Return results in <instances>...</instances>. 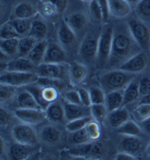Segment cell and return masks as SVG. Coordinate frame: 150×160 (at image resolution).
Wrapping results in <instances>:
<instances>
[{"label":"cell","instance_id":"obj_50","mask_svg":"<svg viewBox=\"0 0 150 160\" xmlns=\"http://www.w3.org/2000/svg\"><path fill=\"white\" fill-rule=\"evenodd\" d=\"M64 100L74 105H82L78 90H70L65 94Z\"/></svg>","mask_w":150,"mask_h":160},{"label":"cell","instance_id":"obj_25","mask_svg":"<svg viewBox=\"0 0 150 160\" xmlns=\"http://www.w3.org/2000/svg\"><path fill=\"white\" fill-rule=\"evenodd\" d=\"M105 105L108 113L123 107V90H117L106 94Z\"/></svg>","mask_w":150,"mask_h":160},{"label":"cell","instance_id":"obj_33","mask_svg":"<svg viewBox=\"0 0 150 160\" xmlns=\"http://www.w3.org/2000/svg\"><path fill=\"white\" fill-rule=\"evenodd\" d=\"M9 22L13 26L18 34L22 38V37L27 36L29 34L32 21L30 19L13 18Z\"/></svg>","mask_w":150,"mask_h":160},{"label":"cell","instance_id":"obj_28","mask_svg":"<svg viewBox=\"0 0 150 160\" xmlns=\"http://www.w3.org/2000/svg\"><path fill=\"white\" fill-rule=\"evenodd\" d=\"M117 132L123 136L140 138L142 135V129L136 122L132 120L127 121L120 127H119L117 129Z\"/></svg>","mask_w":150,"mask_h":160},{"label":"cell","instance_id":"obj_8","mask_svg":"<svg viewBox=\"0 0 150 160\" xmlns=\"http://www.w3.org/2000/svg\"><path fill=\"white\" fill-rule=\"evenodd\" d=\"M149 63V57L145 51H141L130 58L118 69L125 72L136 74L145 70Z\"/></svg>","mask_w":150,"mask_h":160},{"label":"cell","instance_id":"obj_38","mask_svg":"<svg viewBox=\"0 0 150 160\" xmlns=\"http://www.w3.org/2000/svg\"><path fill=\"white\" fill-rule=\"evenodd\" d=\"M86 134H87L91 142L97 141L101 136V128L100 123L95 121L94 119L89 122L87 125L85 127Z\"/></svg>","mask_w":150,"mask_h":160},{"label":"cell","instance_id":"obj_63","mask_svg":"<svg viewBox=\"0 0 150 160\" xmlns=\"http://www.w3.org/2000/svg\"><path fill=\"white\" fill-rule=\"evenodd\" d=\"M81 1L86 2H92V0H81Z\"/></svg>","mask_w":150,"mask_h":160},{"label":"cell","instance_id":"obj_55","mask_svg":"<svg viewBox=\"0 0 150 160\" xmlns=\"http://www.w3.org/2000/svg\"><path fill=\"white\" fill-rule=\"evenodd\" d=\"M115 160H137L136 157L130 153L123 152H119L115 157Z\"/></svg>","mask_w":150,"mask_h":160},{"label":"cell","instance_id":"obj_46","mask_svg":"<svg viewBox=\"0 0 150 160\" xmlns=\"http://www.w3.org/2000/svg\"><path fill=\"white\" fill-rule=\"evenodd\" d=\"M16 93V87L0 83V100L1 102L10 100Z\"/></svg>","mask_w":150,"mask_h":160},{"label":"cell","instance_id":"obj_56","mask_svg":"<svg viewBox=\"0 0 150 160\" xmlns=\"http://www.w3.org/2000/svg\"><path fill=\"white\" fill-rule=\"evenodd\" d=\"M141 129H143L146 132L150 134V118H147V120L143 121L141 123Z\"/></svg>","mask_w":150,"mask_h":160},{"label":"cell","instance_id":"obj_26","mask_svg":"<svg viewBox=\"0 0 150 160\" xmlns=\"http://www.w3.org/2000/svg\"><path fill=\"white\" fill-rule=\"evenodd\" d=\"M48 27L44 21L40 19H35L32 21L31 29L28 35L31 36L37 40L41 41L44 40V39L47 35Z\"/></svg>","mask_w":150,"mask_h":160},{"label":"cell","instance_id":"obj_43","mask_svg":"<svg viewBox=\"0 0 150 160\" xmlns=\"http://www.w3.org/2000/svg\"><path fill=\"white\" fill-rule=\"evenodd\" d=\"M37 84H38L40 86H52V87H55L59 90L62 89L65 86V83L62 80L44 77H39L38 81H37Z\"/></svg>","mask_w":150,"mask_h":160},{"label":"cell","instance_id":"obj_14","mask_svg":"<svg viewBox=\"0 0 150 160\" xmlns=\"http://www.w3.org/2000/svg\"><path fill=\"white\" fill-rule=\"evenodd\" d=\"M38 149L40 148L37 146L22 144L16 142L10 146L9 155L11 160H24Z\"/></svg>","mask_w":150,"mask_h":160},{"label":"cell","instance_id":"obj_34","mask_svg":"<svg viewBox=\"0 0 150 160\" xmlns=\"http://www.w3.org/2000/svg\"><path fill=\"white\" fill-rule=\"evenodd\" d=\"M92 142L87 143L76 145L73 146L68 150V153L73 157H85L90 160L91 150H92Z\"/></svg>","mask_w":150,"mask_h":160},{"label":"cell","instance_id":"obj_7","mask_svg":"<svg viewBox=\"0 0 150 160\" xmlns=\"http://www.w3.org/2000/svg\"><path fill=\"white\" fill-rule=\"evenodd\" d=\"M99 35L87 33L84 36L79 48V54L84 60L92 62L96 60Z\"/></svg>","mask_w":150,"mask_h":160},{"label":"cell","instance_id":"obj_42","mask_svg":"<svg viewBox=\"0 0 150 160\" xmlns=\"http://www.w3.org/2000/svg\"><path fill=\"white\" fill-rule=\"evenodd\" d=\"M1 40H8L13 38H21V37L9 21L1 26L0 29Z\"/></svg>","mask_w":150,"mask_h":160},{"label":"cell","instance_id":"obj_57","mask_svg":"<svg viewBox=\"0 0 150 160\" xmlns=\"http://www.w3.org/2000/svg\"><path fill=\"white\" fill-rule=\"evenodd\" d=\"M42 157H41V151L40 149H38V151H35L34 153H32V155H30L29 157H27V159L24 160H41Z\"/></svg>","mask_w":150,"mask_h":160},{"label":"cell","instance_id":"obj_58","mask_svg":"<svg viewBox=\"0 0 150 160\" xmlns=\"http://www.w3.org/2000/svg\"><path fill=\"white\" fill-rule=\"evenodd\" d=\"M147 103V104H150V94L147 95V96H144L142 98H141V101H140V103Z\"/></svg>","mask_w":150,"mask_h":160},{"label":"cell","instance_id":"obj_2","mask_svg":"<svg viewBox=\"0 0 150 160\" xmlns=\"http://www.w3.org/2000/svg\"><path fill=\"white\" fill-rule=\"evenodd\" d=\"M136 78V74L114 69L109 70L100 78V85L105 94L117 90H123Z\"/></svg>","mask_w":150,"mask_h":160},{"label":"cell","instance_id":"obj_30","mask_svg":"<svg viewBox=\"0 0 150 160\" xmlns=\"http://www.w3.org/2000/svg\"><path fill=\"white\" fill-rule=\"evenodd\" d=\"M135 10L138 18L150 25V0H139L136 3Z\"/></svg>","mask_w":150,"mask_h":160},{"label":"cell","instance_id":"obj_52","mask_svg":"<svg viewBox=\"0 0 150 160\" xmlns=\"http://www.w3.org/2000/svg\"><path fill=\"white\" fill-rule=\"evenodd\" d=\"M97 1L101 10L102 16H103V21H106L111 16L108 0H97Z\"/></svg>","mask_w":150,"mask_h":160},{"label":"cell","instance_id":"obj_60","mask_svg":"<svg viewBox=\"0 0 150 160\" xmlns=\"http://www.w3.org/2000/svg\"><path fill=\"white\" fill-rule=\"evenodd\" d=\"M127 1L129 2L130 4H134V3H137L139 0H127Z\"/></svg>","mask_w":150,"mask_h":160},{"label":"cell","instance_id":"obj_16","mask_svg":"<svg viewBox=\"0 0 150 160\" xmlns=\"http://www.w3.org/2000/svg\"><path fill=\"white\" fill-rule=\"evenodd\" d=\"M120 148L123 152L136 157L143 151V142L139 137L125 136L121 141Z\"/></svg>","mask_w":150,"mask_h":160},{"label":"cell","instance_id":"obj_5","mask_svg":"<svg viewBox=\"0 0 150 160\" xmlns=\"http://www.w3.org/2000/svg\"><path fill=\"white\" fill-rule=\"evenodd\" d=\"M38 75L36 72H19L5 71L0 76V83L13 87L27 86L37 83Z\"/></svg>","mask_w":150,"mask_h":160},{"label":"cell","instance_id":"obj_20","mask_svg":"<svg viewBox=\"0 0 150 160\" xmlns=\"http://www.w3.org/2000/svg\"><path fill=\"white\" fill-rule=\"evenodd\" d=\"M130 113L125 107L115 110L108 113L107 120L109 124L114 128L118 129L122 125L130 120Z\"/></svg>","mask_w":150,"mask_h":160},{"label":"cell","instance_id":"obj_6","mask_svg":"<svg viewBox=\"0 0 150 160\" xmlns=\"http://www.w3.org/2000/svg\"><path fill=\"white\" fill-rule=\"evenodd\" d=\"M13 136L17 142L37 146L38 135L31 125L27 124H17L13 129Z\"/></svg>","mask_w":150,"mask_h":160},{"label":"cell","instance_id":"obj_9","mask_svg":"<svg viewBox=\"0 0 150 160\" xmlns=\"http://www.w3.org/2000/svg\"><path fill=\"white\" fill-rule=\"evenodd\" d=\"M15 116L23 124L37 125L46 119V114L43 110L38 109H16Z\"/></svg>","mask_w":150,"mask_h":160},{"label":"cell","instance_id":"obj_11","mask_svg":"<svg viewBox=\"0 0 150 160\" xmlns=\"http://www.w3.org/2000/svg\"><path fill=\"white\" fill-rule=\"evenodd\" d=\"M66 59V52L62 45L56 42H50L48 44L43 63L64 64Z\"/></svg>","mask_w":150,"mask_h":160},{"label":"cell","instance_id":"obj_19","mask_svg":"<svg viewBox=\"0 0 150 160\" xmlns=\"http://www.w3.org/2000/svg\"><path fill=\"white\" fill-rule=\"evenodd\" d=\"M58 40L62 47H69L73 45L76 41V36L73 29L67 25L66 21H63L60 23L58 29Z\"/></svg>","mask_w":150,"mask_h":160},{"label":"cell","instance_id":"obj_61","mask_svg":"<svg viewBox=\"0 0 150 160\" xmlns=\"http://www.w3.org/2000/svg\"><path fill=\"white\" fill-rule=\"evenodd\" d=\"M41 160H56V159L52 157H45V158H43V159H42Z\"/></svg>","mask_w":150,"mask_h":160},{"label":"cell","instance_id":"obj_17","mask_svg":"<svg viewBox=\"0 0 150 160\" xmlns=\"http://www.w3.org/2000/svg\"><path fill=\"white\" fill-rule=\"evenodd\" d=\"M45 111L46 114V119L53 124H60L66 120L64 106L59 102L56 101L50 104Z\"/></svg>","mask_w":150,"mask_h":160},{"label":"cell","instance_id":"obj_27","mask_svg":"<svg viewBox=\"0 0 150 160\" xmlns=\"http://www.w3.org/2000/svg\"><path fill=\"white\" fill-rule=\"evenodd\" d=\"M36 10L30 3L21 2L16 6L13 14L15 18L30 19L36 14Z\"/></svg>","mask_w":150,"mask_h":160},{"label":"cell","instance_id":"obj_45","mask_svg":"<svg viewBox=\"0 0 150 160\" xmlns=\"http://www.w3.org/2000/svg\"><path fill=\"white\" fill-rule=\"evenodd\" d=\"M92 105L94 104H105L106 94L101 88L91 87L89 89Z\"/></svg>","mask_w":150,"mask_h":160},{"label":"cell","instance_id":"obj_21","mask_svg":"<svg viewBox=\"0 0 150 160\" xmlns=\"http://www.w3.org/2000/svg\"><path fill=\"white\" fill-rule=\"evenodd\" d=\"M39 136L43 142L49 144H55L60 140L62 133L54 125L47 124L41 128Z\"/></svg>","mask_w":150,"mask_h":160},{"label":"cell","instance_id":"obj_44","mask_svg":"<svg viewBox=\"0 0 150 160\" xmlns=\"http://www.w3.org/2000/svg\"><path fill=\"white\" fill-rule=\"evenodd\" d=\"M39 10H40L41 16L46 18H51L58 12V10L55 5L52 4L51 2L47 1V0H45L43 2H42L40 5Z\"/></svg>","mask_w":150,"mask_h":160},{"label":"cell","instance_id":"obj_22","mask_svg":"<svg viewBox=\"0 0 150 160\" xmlns=\"http://www.w3.org/2000/svg\"><path fill=\"white\" fill-rule=\"evenodd\" d=\"M48 44L49 43L45 40L38 41L28 55V59L36 67H39L44 62Z\"/></svg>","mask_w":150,"mask_h":160},{"label":"cell","instance_id":"obj_54","mask_svg":"<svg viewBox=\"0 0 150 160\" xmlns=\"http://www.w3.org/2000/svg\"><path fill=\"white\" fill-rule=\"evenodd\" d=\"M0 119H1L2 126L7 124L10 120V113L3 108H1V109H0Z\"/></svg>","mask_w":150,"mask_h":160},{"label":"cell","instance_id":"obj_23","mask_svg":"<svg viewBox=\"0 0 150 160\" xmlns=\"http://www.w3.org/2000/svg\"><path fill=\"white\" fill-rule=\"evenodd\" d=\"M16 105L18 109L43 110L31 93L26 89L18 94L16 97Z\"/></svg>","mask_w":150,"mask_h":160},{"label":"cell","instance_id":"obj_49","mask_svg":"<svg viewBox=\"0 0 150 160\" xmlns=\"http://www.w3.org/2000/svg\"><path fill=\"white\" fill-rule=\"evenodd\" d=\"M90 12L91 16L95 21H103V16H102V12L100 6L98 5L97 0H92L90 2Z\"/></svg>","mask_w":150,"mask_h":160},{"label":"cell","instance_id":"obj_40","mask_svg":"<svg viewBox=\"0 0 150 160\" xmlns=\"http://www.w3.org/2000/svg\"><path fill=\"white\" fill-rule=\"evenodd\" d=\"M41 93L42 97L45 102L49 104L53 103L54 102L57 101L59 98V89L52 87V86H41Z\"/></svg>","mask_w":150,"mask_h":160},{"label":"cell","instance_id":"obj_24","mask_svg":"<svg viewBox=\"0 0 150 160\" xmlns=\"http://www.w3.org/2000/svg\"><path fill=\"white\" fill-rule=\"evenodd\" d=\"M139 97L138 80L135 78L123 89V107L137 100Z\"/></svg>","mask_w":150,"mask_h":160},{"label":"cell","instance_id":"obj_41","mask_svg":"<svg viewBox=\"0 0 150 160\" xmlns=\"http://www.w3.org/2000/svg\"><path fill=\"white\" fill-rule=\"evenodd\" d=\"M69 142L73 146L87 143L91 142L86 134L85 129H83L81 130L71 132L69 136Z\"/></svg>","mask_w":150,"mask_h":160},{"label":"cell","instance_id":"obj_37","mask_svg":"<svg viewBox=\"0 0 150 160\" xmlns=\"http://www.w3.org/2000/svg\"><path fill=\"white\" fill-rule=\"evenodd\" d=\"M91 116L93 119L97 122H103L107 118L108 112L105 104H94L90 106Z\"/></svg>","mask_w":150,"mask_h":160},{"label":"cell","instance_id":"obj_47","mask_svg":"<svg viewBox=\"0 0 150 160\" xmlns=\"http://www.w3.org/2000/svg\"><path fill=\"white\" fill-rule=\"evenodd\" d=\"M139 92L141 97L150 94V76H143L138 79Z\"/></svg>","mask_w":150,"mask_h":160},{"label":"cell","instance_id":"obj_4","mask_svg":"<svg viewBox=\"0 0 150 160\" xmlns=\"http://www.w3.org/2000/svg\"><path fill=\"white\" fill-rule=\"evenodd\" d=\"M127 26L134 40L143 51H147L150 46V29L149 25L138 18L128 21Z\"/></svg>","mask_w":150,"mask_h":160},{"label":"cell","instance_id":"obj_53","mask_svg":"<svg viewBox=\"0 0 150 160\" xmlns=\"http://www.w3.org/2000/svg\"><path fill=\"white\" fill-rule=\"evenodd\" d=\"M54 4L58 10V12H62L66 9L67 2V0H47Z\"/></svg>","mask_w":150,"mask_h":160},{"label":"cell","instance_id":"obj_29","mask_svg":"<svg viewBox=\"0 0 150 160\" xmlns=\"http://www.w3.org/2000/svg\"><path fill=\"white\" fill-rule=\"evenodd\" d=\"M66 23L75 32L81 31L86 24V18L84 14L80 12L73 13L66 18Z\"/></svg>","mask_w":150,"mask_h":160},{"label":"cell","instance_id":"obj_18","mask_svg":"<svg viewBox=\"0 0 150 160\" xmlns=\"http://www.w3.org/2000/svg\"><path fill=\"white\" fill-rule=\"evenodd\" d=\"M88 70L84 64L74 62L70 66L68 75L70 82L72 85L75 86L83 82L87 76Z\"/></svg>","mask_w":150,"mask_h":160},{"label":"cell","instance_id":"obj_12","mask_svg":"<svg viewBox=\"0 0 150 160\" xmlns=\"http://www.w3.org/2000/svg\"><path fill=\"white\" fill-rule=\"evenodd\" d=\"M63 106L67 122H70L80 118L92 116L90 107H85L82 105H74L67 102L65 100L63 102Z\"/></svg>","mask_w":150,"mask_h":160},{"label":"cell","instance_id":"obj_62","mask_svg":"<svg viewBox=\"0 0 150 160\" xmlns=\"http://www.w3.org/2000/svg\"><path fill=\"white\" fill-rule=\"evenodd\" d=\"M147 152L150 155V143L148 145V146H147Z\"/></svg>","mask_w":150,"mask_h":160},{"label":"cell","instance_id":"obj_31","mask_svg":"<svg viewBox=\"0 0 150 160\" xmlns=\"http://www.w3.org/2000/svg\"><path fill=\"white\" fill-rule=\"evenodd\" d=\"M38 40L31 36L22 37L19 39L18 52V53L21 57H28L29 53L33 49L34 45L37 44Z\"/></svg>","mask_w":150,"mask_h":160},{"label":"cell","instance_id":"obj_1","mask_svg":"<svg viewBox=\"0 0 150 160\" xmlns=\"http://www.w3.org/2000/svg\"><path fill=\"white\" fill-rule=\"evenodd\" d=\"M142 51L130 34L127 23L114 27L112 49L108 66L118 69L130 58Z\"/></svg>","mask_w":150,"mask_h":160},{"label":"cell","instance_id":"obj_10","mask_svg":"<svg viewBox=\"0 0 150 160\" xmlns=\"http://www.w3.org/2000/svg\"><path fill=\"white\" fill-rule=\"evenodd\" d=\"M36 73L39 77L49 78L54 79H64L67 70L63 64L43 63L38 67Z\"/></svg>","mask_w":150,"mask_h":160},{"label":"cell","instance_id":"obj_3","mask_svg":"<svg viewBox=\"0 0 150 160\" xmlns=\"http://www.w3.org/2000/svg\"><path fill=\"white\" fill-rule=\"evenodd\" d=\"M114 27L111 26L103 28L99 36L98 48L96 57V64L99 68L108 65L112 49Z\"/></svg>","mask_w":150,"mask_h":160},{"label":"cell","instance_id":"obj_48","mask_svg":"<svg viewBox=\"0 0 150 160\" xmlns=\"http://www.w3.org/2000/svg\"><path fill=\"white\" fill-rule=\"evenodd\" d=\"M104 148L103 144L97 141L92 142V150L90 157V159H100L103 156Z\"/></svg>","mask_w":150,"mask_h":160},{"label":"cell","instance_id":"obj_36","mask_svg":"<svg viewBox=\"0 0 150 160\" xmlns=\"http://www.w3.org/2000/svg\"><path fill=\"white\" fill-rule=\"evenodd\" d=\"M132 116L136 122L140 123L150 118V104H139L132 111Z\"/></svg>","mask_w":150,"mask_h":160},{"label":"cell","instance_id":"obj_51","mask_svg":"<svg viewBox=\"0 0 150 160\" xmlns=\"http://www.w3.org/2000/svg\"><path fill=\"white\" fill-rule=\"evenodd\" d=\"M77 90L79 92L82 105L85 106V107H90L92 105V102H91L90 94V92H89V90H86L84 88H80Z\"/></svg>","mask_w":150,"mask_h":160},{"label":"cell","instance_id":"obj_15","mask_svg":"<svg viewBox=\"0 0 150 160\" xmlns=\"http://www.w3.org/2000/svg\"><path fill=\"white\" fill-rule=\"evenodd\" d=\"M110 15L117 19H122L131 13L130 4L127 0H108Z\"/></svg>","mask_w":150,"mask_h":160},{"label":"cell","instance_id":"obj_32","mask_svg":"<svg viewBox=\"0 0 150 160\" xmlns=\"http://www.w3.org/2000/svg\"><path fill=\"white\" fill-rule=\"evenodd\" d=\"M20 38H13L8 40H1L0 49L1 52L8 55V57L14 56L18 52V44Z\"/></svg>","mask_w":150,"mask_h":160},{"label":"cell","instance_id":"obj_35","mask_svg":"<svg viewBox=\"0 0 150 160\" xmlns=\"http://www.w3.org/2000/svg\"><path fill=\"white\" fill-rule=\"evenodd\" d=\"M92 120H93L92 116L77 118V119L70 121V122H67L66 125H65V128L70 133L81 130V129L85 128L88 123L90 122Z\"/></svg>","mask_w":150,"mask_h":160},{"label":"cell","instance_id":"obj_39","mask_svg":"<svg viewBox=\"0 0 150 160\" xmlns=\"http://www.w3.org/2000/svg\"><path fill=\"white\" fill-rule=\"evenodd\" d=\"M41 86H39L38 84H37L36 86H32L29 85L27 86V87L25 88V89L28 91L32 94V96L34 97V98L35 99L37 102L38 103V105L40 106V108L43 111H45L47 109V108L49 107V104L45 102L42 97V93H41Z\"/></svg>","mask_w":150,"mask_h":160},{"label":"cell","instance_id":"obj_13","mask_svg":"<svg viewBox=\"0 0 150 160\" xmlns=\"http://www.w3.org/2000/svg\"><path fill=\"white\" fill-rule=\"evenodd\" d=\"M36 67L27 57H19L5 64V71L19 72H34Z\"/></svg>","mask_w":150,"mask_h":160},{"label":"cell","instance_id":"obj_59","mask_svg":"<svg viewBox=\"0 0 150 160\" xmlns=\"http://www.w3.org/2000/svg\"><path fill=\"white\" fill-rule=\"evenodd\" d=\"M70 160H89V159H86L85 157H73V158H71Z\"/></svg>","mask_w":150,"mask_h":160}]
</instances>
